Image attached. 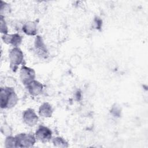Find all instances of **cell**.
I'll use <instances>...</instances> for the list:
<instances>
[{
	"label": "cell",
	"instance_id": "30bf717a",
	"mask_svg": "<svg viewBox=\"0 0 148 148\" xmlns=\"http://www.w3.org/2000/svg\"><path fill=\"white\" fill-rule=\"evenodd\" d=\"M23 32L29 36H35L37 34V23L35 21H28L24 23L22 27Z\"/></svg>",
	"mask_w": 148,
	"mask_h": 148
},
{
	"label": "cell",
	"instance_id": "2e32d148",
	"mask_svg": "<svg viewBox=\"0 0 148 148\" xmlns=\"http://www.w3.org/2000/svg\"><path fill=\"white\" fill-rule=\"evenodd\" d=\"M1 33L3 34H8V27L6 22L5 20V17L1 15Z\"/></svg>",
	"mask_w": 148,
	"mask_h": 148
},
{
	"label": "cell",
	"instance_id": "ba28073f",
	"mask_svg": "<svg viewBox=\"0 0 148 148\" xmlns=\"http://www.w3.org/2000/svg\"><path fill=\"white\" fill-rule=\"evenodd\" d=\"M1 38L5 43L7 45H11L13 47H18L23 40V37L18 33L3 34L2 35Z\"/></svg>",
	"mask_w": 148,
	"mask_h": 148
},
{
	"label": "cell",
	"instance_id": "7c38bea8",
	"mask_svg": "<svg viewBox=\"0 0 148 148\" xmlns=\"http://www.w3.org/2000/svg\"><path fill=\"white\" fill-rule=\"evenodd\" d=\"M52 142L55 147L65 148L69 146L68 142L61 136H56L52 139Z\"/></svg>",
	"mask_w": 148,
	"mask_h": 148
},
{
	"label": "cell",
	"instance_id": "3957f363",
	"mask_svg": "<svg viewBox=\"0 0 148 148\" xmlns=\"http://www.w3.org/2000/svg\"><path fill=\"white\" fill-rule=\"evenodd\" d=\"M16 147H31L36 143L34 135L28 133H20L15 136Z\"/></svg>",
	"mask_w": 148,
	"mask_h": 148
},
{
	"label": "cell",
	"instance_id": "5bb4252c",
	"mask_svg": "<svg viewBox=\"0 0 148 148\" xmlns=\"http://www.w3.org/2000/svg\"><path fill=\"white\" fill-rule=\"evenodd\" d=\"M1 15L5 17V14L10 13L11 8L10 5L3 1H1Z\"/></svg>",
	"mask_w": 148,
	"mask_h": 148
},
{
	"label": "cell",
	"instance_id": "4fadbf2b",
	"mask_svg": "<svg viewBox=\"0 0 148 148\" xmlns=\"http://www.w3.org/2000/svg\"><path fill=\"white\" fill-rule=\"evenodd\" d=\"M5 147H16V142L15 136L12 135L7 136L5 140Z\"/></svg>",
	"mask_w": 148,
	"mask_h": 148
},
{
	"label": "cell",
	"instance_id": "5b68a950",
	"mask_svg": "<svg viewBox=\"0 0 148 148\" xmlns=\"http://www.w3.org/2000/svg\"><path fill=\"white\" fill-rule=\"evenodd\" d=\"M35 71L33 68L23 65L20 71V78L22 83L27 86L35 79Z\"/></svg>",
	"mask_w": 148,
	"mask_h": 148
},
{
	"label": "cell",
	"instance_id": "6da1fadb",
	"mask_svg": "<svg viewBox=\"0 0 148 148\" xmlns=\"http://www.w3.org/2000/svg\"><path fill=\"white\" fill-rule=\"evenodd\" d=\"M0 94L1 109H11L17 105L18 98L13 87L4 86L1 87Z\"/></svg>",
	"mask_w": 148,
	"mask_h": 148
},
{
	"label": "cell",
	"instance_id": "e0dca14e",
	"mask_svg": "<svg viewBox=\"0 0 148 148\" xmlns=\"http://www.w3.org/2000/svg\"><path fill=\"white\" fill-rule=\"evenodd\" d=\"M1 132L3 135H5L6 136H9V135H11L12 133L11 128L6 124H5L4 125H3L1 127Z\"/></svg>",
	"mask_w": 148,
	"mask_h": 148
},
{
	"label": "cell",
	"instance_id": "277c9868",
	"mask_svg": "<svg viewBox=\"0 0 148 148\" xmlns=\"http://www.w3.org/2000/svg\"><path fill=\"white\" fill-rule=\"evenodd\" d=\"M36 139L42 143L49 142L52 138V131L46 126L40 125L34 134Z\"/></svg>",
	"mask_w": 148,
	"mask_h": 148
},
{
	"label": "cell",
	"instance_id": "52a82bcc",
	"mask_svg": "<svg viewBox=\"0 0 148 148\" xmlns=\"http://www.w3.org/2000/svg\"><path fill=\"white\" fill-rule=\"evenodd\" d=\"M34 47L36 54L40 58H46L49 56V51L42 38L40 36H36L35 39Z\"/></svg>",
	"mask_w": 148,
	"mask_h": 148
},
{
	"label": "cell",
	"instance_id": "8fae6325",
	"mask_svg": "<svg viewBox=\"0 0 148 148\" xmlns=\"http://www.w3.org/2000/svg\"><path fill=\"white\" fill-rule=\"evenodd\" d=\"M53 113V108L49 102L43 103L39 108V115L44 118L51 117Z\"/></svg>",
	"mask_w": 148,
	"mask_h": 148
},
{
	"label": "cell",
	"instance_id": "7a4b0ae2",
	"mask_svg": "<svg viewBox=\"0 0 148 148\" xmlns=\"http://www.w3.org/2000/svg\"><path fill=\"white\" fill-rule=\"evenodd\" d=\"M9 59L10 69L16 72L20 65L24 61V54L21 49L18 47L12 48L9 53Z\"/></svg>",
	"mask_w": 148,
	"mask_h": 148
},
{
	"label": "cell",
	"instance_id": "9a60e30c",
	"mask_svg": "<svg viewBox=\"0 0 148 148\" xmlns=\"http://www.w3.org/2000/svg\"><path fill=\"white\" fill-rule=\"evenodd\" d=\"M80 62H81V58L80 56L75 54L71 57L69 61V64L71 67L76 68L80 64Z\"/></svg>",
	"mask_w": 148,
	"mask_h": 148
},
{
	"label": "cell",
	"instance_id": "9c48e42d",
	"mask_svg": "<svg viewBox=\"0 0 148 148\" xmlns=\"http://www.w3.org/2000/svg\"><path fill=\"white\" fill-rule=\"evenodd\" d=\"M25 87L29 94L33 97H36L39 95L43 89V84L35 79L25 86Z\"/></svg>",
	"mask_w": 148,
	"mask_h": 148
},
{
	"label": "cell",
	"instance_id": "8992f818",
	"mask_svg": "<svg viewBox=\"0 0 148 148\" xmlns=\"http://www.w3.org/2000/svg\"><path fill=\"white\" fill-rule=\"evenodd\" d=\"M22 118L24 123L29 127L35 126L39 120L38 116L31 108H28L23 112Z\"/></svg>",
	"mask_w": 148,
	"mask_h": 148
}]
</instances>
